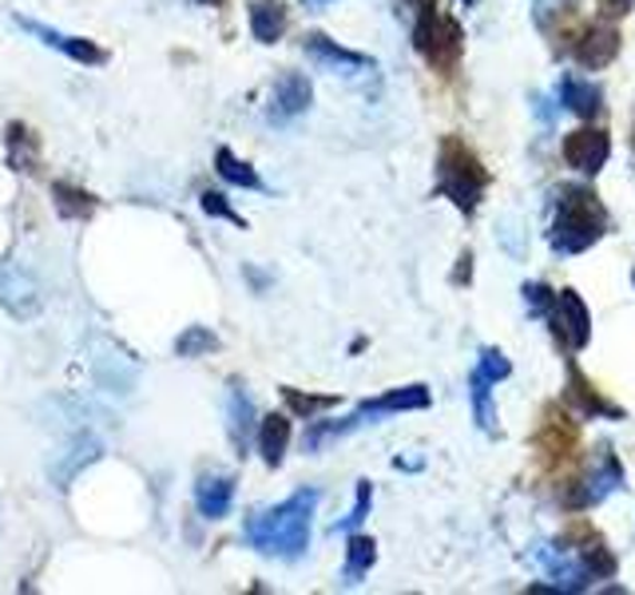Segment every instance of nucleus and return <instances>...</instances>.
Wrapping results in <instances>:
<instances>
[{
	"label": "nucleus",
	"instance_id": "nucleus-1",
	"mask_svg": "<svg viewBox=\"0 0 635 595\" xmlns=\"http://www.w3.org/2000/svg\"><path fill=\"white\" fill-rule=\"evenodd\" d=\"M318 492L314 489H303L295 492L290 501L275 504V509L266 512H255L247 520V544L255 552H266V556H278V560H298L306 556L310 548V524H314V509H318Z\"/></svg>",
	"mask_w": 635,
	"mask_h": 595
},
{
	"label": "nucleus",
	"instance_id": "nucleus-2",
	"mask_svg": "<svg viewBox=\"0 0 635 595\" xmlns=\"http://www.w3.org/2000/svg\"><path fill=\"white\" fill-rule=\"evenodd\" d=\"M612 230V215H607L604 198L584 183H564L556 191V218H552L549 246L560 258L584 255L600 238Z\"/></svg>",
	"mask_w": 635,
	"mask_h": 595
},
{
	"label": "nucleus",
	"instance_id": "nucleus-3",
	"mask_svg": "<svg viewBox=\"0 0 635 595\" xmlns=\"http://www.w3.org/2000/svg\"><path fill=\"white\" fill-rule=\"evenodd\" d=\"M489 183H493V175L481 163V155L461 135H445L437 147V195L449 198L461 215H477Z\"/></svg>",
	"mask_w": 635,
	"mask_h": 595
},
{
	"label": "nucleus",
	"instance_id": "nucleus-4",
	"mask_svg": "<svg viewBox=\"0 0 635 595\" xmlns=\"http://www.w3.org/2000/svg\"><path fill=\"white\" fill-rule=\"evenodd\" d=\"M413 48H418V57L426 60L433 72L453 76L461 57H465V29H461V20L449 17L437 0H421L418 20H413Z\"/></svg>",
	"mask_w": 635,
	"mask_h": 595
},
{
	"label": "nucleus",
	"instance_id": "nucleus-5",
	"mask_svg": "<svg viewBox=\"0 0 635 595\" xmlns=\"http://www.w3.org/2000/svg\"><path fill=\"white\" fill-rule=\"evenodd\" d=\"M627 484V473L624 464H619V456L612 453V444H600L596 456H592V464L584 469V473H576L569 484H564V496H560V504L569 512H588L596 509V504H604L612 492H619Z\"/></svg>",
	"mask_w": 635,
	"mask_h": 595
},
{
	"label": "nucleus",
	"instance_id": "nucleus-6",
	"mask_svg": "<svg viewBox=\"0 0 635 595\" xmlns=\"http://www.w3.org/2000/svg\"><path fill=\"white\" fill-rule=\"evenodd\" d=\"M536 456H541L544 469H569L572 461H576L580 453V425L572 421L564 409H560V401H552L549 409L541 413V429H536Z\"/></svg>",
	"mask_w": 635,
	"mask_h": 595
},
{
	"label": "nucleus",
	"instance_id": "nucleus-7",
	"mask_svg": "<svg viewBox=\"0 0 635 595\" xmlns=\"http://www.w3.org/2000/svg\"><path fill=\"white\" fill-rule=\"evenodd\" d=\"M560 548H569L572 556L580 560V564L588 567V576L592 579H612L619 572V560H616V552L607 548V540L600 536V529H592L588 520H572L569 529L560 532V540H556Z\"/></svg>",
	"mask_w": 635,
	"mask_h": 595
},
{
	"label": "nucleus",
	"instance_id": "nucleus-8",
	"mask_svg": "<svg viewBox=\"0 0 635 595\" xmlns=\"http://www.w3.org/2000/svg\"><path fill=\"white\" fill-rule=\"evenodd\" d=\"M544 318L552 326V338L569 353H580L592 341V314L576 290H556V302H552V310Z\"/></svg>",
	"mask_w": 635,
	"mask_h": 595
},
{
	"label": "nucleus",
	"instance_id": "nucleus-9",
	"mask_svg": "<svg viewBox=\"0 0 635 595\" xmlns=\"http://www.w3.org/2000/svg\"><path fill=\"white\" fill-rule=\"evenodd\" d=\"M564 366H569V381H564V406L576 409L580 417H588V421H624V409L616 406V401H607L604 393H600L596 386H592V378L584 373V369L576 366V358H564Z\"/></svg>",
	"mask_w": 635,
	"mask_h": 595
},
{
	"label": "nucleus",
	"instance_id": "nucleus-10",
	"mask_svg": "<svg viewBox=\"0 0 635 595\" xmlns=\"http://www.w3.org/2000/svg\"><path fill=\"white\" fill-rule=\"evenodd\" d=\"M560 155H564V163H569L572 171H580V175H600L604 163L612 160V140H607L604 127H580V132L564 135Z\"/></svg>",
	"mask_w": 635,
	"mask_h": 595
},
{
	"label": "nucleus",
	"instance_id": "nucleus-11",
	"mask_svg": "<svg viewBox=\"0 0 635 595\" xmlns=\"http://www.w3.org/2000/svg\"><path fill=\"white\" fill-rule=\"evenodd\" d=\"M616 57H619V32L612 20H596V24H588V29L572 40V60H576L584 72H600V68H607Z\"/></svg>",
	"mask_w": 635,
	"mask_h": 595
},
{
	"label": "nucleus",
	"instance_id": "nucleus-12",
	"mask_svg": "<svg viewBox=\"0 0 635 595\" xmlns=\"http://www.w3.org/2000/svg\"><path fill=\"white\" fill-rule=\"evenodd\" d=\"M303 52H306V57H310L318 68H326V72H338V76H358V72H373V60H370V57H361V52H350V48H341L338 40L322 37V32H306Z\"/></svg>",
	"mask_w": 635,
	"mask_h": 595
},
{
	"label": "nucleus",
	"instance_id": "nucleus-13",
	"mask_svg": "<svg viewBox=\"0 0 635 595\" xmlns=\"http://www.w3.org/2000/svg\"><path fill=\"white\" fill-rule=\"evenodd\" d=\"M314 100V88L303 72H283L270 88V104H266V120L270 123H290L295 115H303Z\"/></svg>",
	"mask_w": 635,
	"mask_h": 595
},
{
	"label": "nucleus",
	"instance_id": "nucleus-14",
	"mask_svg": "<svg viewBox=\"0 0 635 595\" xmlns=\"http://www.w3.org/2000/svg\"><path fill=\"white\" fill-rule=\"evenodd\" d=\"M17 24L29 37H37L40 44H48V48H57V52H64V57H72L76 64H84V68H100V64H107V52L100 44H92V40H84V37H64V32H57V29H48V24H37V20H29V17H17Z\"/></svg>",
	"mask_w": 635,
	"mask_h": 595
},
{
	"label": "nucleus",
	"instance_id": "nucleus-15",
	"mask_svg": "<svg viewBox=\"0 0 635 595\" xmlns=\"http://www.w3.org/2000/svg\"><path fill=\"white\" fill-rule=\"evenodd\" d=\"M556 100L564 112L580 115V120H596L604 112V92H600L592 80L576 76V72H564L556 84Z\"/></svg>",
	"mask_w": 635,
	"mask_h": 595
},
{
	"label": "nucleus",
	"instance_id": "nucleus-16",
	"mask_svg": "<svg viewBox=\"0 0 635 595\" xmlns=\"http://www.w3.org/2000/svg\"><path fill=\"white\" fill-rule=\"evenodd\" d=\"M536 560H541V567L549 572V579H552V587L556 592H584L588 587V567L580 564L576 556H572L569 548H541L536 552Z\"/></svg>",
	"mask_w": 635,
	"mask_h": 595
},
{
	"label": "nucleus",
	"instance_id": "nucleus-17",
	"mask_svg": "<svg viewBox=\"0 0 635 595\" xmlns=\"http://www.w3.org/2000/svg\"><path fill=\"white\" fill-rule=\"evenodd\" d=\"M0 302L9 306V314H17V318H32L40 310V290L24 270L4 266L0 270Z\"/></svg>",
	"mask_w": 635,
	"mask_h": 595
},
{
	"label": "nucleus",
	"instance_id": "nucleus-18",
	"mask_svg": "<svg viewBox=\"0 0 635 595\" xmlns=\"http://www.w3.org/2000/svg\"><path fill=\"white\" fill-rule=\"evenodd\" d=\"M286 24H290V12H286L283 0H255L250 4V32H255L258 44H278L286 37Z\"/></svg>",
	"mask_w": 635,
	"mask_h": 595
},
{
	"label": "nucleus",
	"instance_id": "nucleus-19",
	"mask_svg": "<svg viewBox=\"0 0 635 595\" xmlns=\"http://www.w3.org/2000/svg\"><path fill=\"white\" fill-rule=\"evenodd\" d=\"M231 501H235V481L231 476H203L199 484H195V504H199V512L207 520H223L231 512Z\"/></svg>",
	"mask_w": 635,
	"mask_h": 595
},
{
	"label": "nucleus",
	"instance_id": "nucleus-20",
	"mask_svg": "<svg viewBox=\"0 0 635 595\" xmlns=\"http://www.w3.org/2000/svg\"><path fill=\"white\" fill-rule=\"evenodd\" d=\"M286 449H290V417L286 413L263 417V421H258V453H263V461L270 464V469H278Z\"/></svg>",
	"mask_w": 635,
	"mask_h": 595
},
{
	"label": "nucleus",
	"instance_id": "nucleus-21",
	"mask_svg": "<svg viewBox=\"0 0 635 595\" xmlns=\"http://www.w3.org/2000/svg\"><path fill=\"white\" fill-rule=\"evenodd\" d=\"M493 381L484 378V373H469V397H473V417L477 425H481V433L489 437H501V417H496V406H493Z\"/></svg>",
	"mask_w": 635,
	"mask_h": 595
},
{
	"label": "nucleus",
	"instance_id": "nucleus-22",
	"mask_svg": "<svg viewBox=\"0 0 635 595\" xmlns=\"http://www.w3.org/2000/svg\"><path fill=\"white\" fill-rule=\"evenodd\" d=\"M255 401L247 397V389L243 386H231V441H235V449H247L250 433H255Z\"/></svg>",
	"mask_w": 635,
	"mask_h": 595
},
{
	"label": "nucleus",
	"instance_id": "nucleus-23",
	"mask_svg": "<svg viewBox=\"0 0 635 595\" xmlns=\"http://www.w3.org/2000/svg\"><path fill=\"white\" fill-rule=\"evenodd\" d=\"M215 171H218V179L231 183V187H243V191H258V187H263L258 171L250 167L247 160H238L231 147H218V152H215Z\"/></svg>",
	"mask_w": 635,
	"mask_h": 595
},
{
	"label": "nucleus",
	"instance_id": "nucleus-24",
	"mask_svg": "<svg viewBox=\"0 0 635 595\" xmlns=\"http://www.w3.org/2000/svg\"><path fill=\"white\" fill-rule=\"evenodd\" d=\"M373 560H378V544H373L370 536H350V548H346V584H361V576L373 567Z\"/></svg>",
	"mask_w": 635,
	"mask_h": 595
},
{
	"label": "nucleus",
	"instance_id": "nucleus-25",
	"mask_svg": "<svg viewBox=\"0 0 635 595\" xmlns=\"http://www.w3.org/2000/svg\"><path fill=\"white\" fill-rule=\"evenodd\" d=\"M52 198H57V211L64 218H88L95 211V198L88 191L72 187V183H57L52 187Z\"/></svg>",
	"mask_w": 635,
	"mask_h": 595
},
{
	"label": "nucleus",
	"instance_id": "nucleus-26",
	"mask_svg": "<svg viewBox=\"0 0 635 595\" xmlns=\"http://www.w3.org/2000/svg\"><path fill=\"white\" fill-rule=\"evenodd\" d=\"M283 401L295 409V417H303V421H314L318 413L338 406V397L334 393H303V389H283Z\"/></svg>",
	"mask_w": 635,
	"mask_h": 595
},
{
	"label": "nucleus",
	"instance_id": "nucleus-27",
	"mask_svg": "<svg viewBox=\"0 0 635 595\" xmlns=\"http://www.w3.org/2000/svg\"><path fill=\"white\" fill-rule=\"evenodd\" d=\"M218 346H223V341H218V334H211L207 326H187V330L180 334V341H175V353H180V358H207Z\"/></svg>",
	"mask_w": 635,
	"mask_h": 595
},
{
	"label": "nucleus",
	"instance_id": "nucleus-28",
	"mask_svg": "<svg viewBox=\"0 0 635 595\" xmlns=\"http://www.w3.org/2000/svg\"><path fill=\"white\" fill-rule=\"evenodd\" d=\"M524 310H529V318H544V314L552 310V302H556V290H552L549 283H524Z\"/></svg>",
	"mask_w": 635,
	"mask_h": 595
},
{
	"label": "nucleus",
	"instance_id": "nucleus-29",
	"mask_svg": "<svg viewBox=\"0 0 635 595\" xmlns=\"http://www.w3.org/2000/svg\"><path fill=\"white\" fill-rule=\"evenodd\" d=\"M473 369H477V373H484V378H489V381L496 386V381H504V378L512 373V361L504 358L501 350H493V346H484V350L477 353V366H473Z\"/></svg>",
	"mask_w": 635,
	"mask_h": 595
},
{
	"label": "nucleus",
	"instance_id": "nucleus-30",
	"mask_svg": "<svg viewBox=\"0 0 635 595\" xmlns=\"http://www.w3.org/2000/svg\"><path fill=\"white\" fill-rule=\"evenodd\" d=\"M199 203H203V211H207L211 218H227V223H235L238 230H247V218L238 215V211L231 207V203H227L223 195H218V191H207V195H203Z\"/></svg>",
	"mask_w": 635,
	"mask_h": 595
},
{
	"label": "nucleus",
	"instance_id": "nucleus-31",
	"mask_svg": "<svg viewBox=\"0 0 635 595\" xmlns=\"http://www.w3.org/2000/svg\"><path fill=\"white\" fill-rule=\"evenodd\" d=\"M370 501H373V489H370V481H358V501H354V509H350V516L341 520V524H334V532H354L366 520V512H370Z\"/></svg>",
	"mask_w": 635,
	"mask_h": 595
},
{
	"label": "nucleus",
	"instance_id": "nucleus-32",
	"mask_svg": "<svg viewBox=\"0 0 635 595\" xmlns=\"http://www.w3.org/2000/svg\"><path fill=\"white\" fill-rule=\"evenodd\" d=\"M9 147H17V155H12L17 171H29L24 163H29V155L37 152V140H32V135L24 132V127H20V123H12V127H9Z\"/></svg>",
	"mask_w": 635,
	"mask_h": 595
},
{
	"label": "nucleus",
	"instance_id": "nucleus-33",
	"mask_svg": "<svg viewBox=\"0 0 635 595\" xmlns=\"http://www.w3.org/2000/svg\"><path fill=\"white\" fill-rule=\"evenodd\" d=\"M596 9H600V17H604V20H619V17H627V12L635 9V0H596Z\"/></svg>",
	"mask_w": 635,
	"mask_h": 595
},
{
	"label": "nucleus",
	"instance_id": "nucleus-34",
	"mask_svg": "<svg viewBox=\"0 0 635 595\" xmlns=\"http://www.w3.org/2000/svg\"><path fill=\"white\" fill-rule=\"evenodd\" d=\"M457 263H461V266H457L453 283H469V275H473V255H469V250H465V255L457 258Z\"/></svg>",
	"mask_w": 635,
	"mask_h": 595
},
{
	"label": "nucleus",
	"instance_id": "nucleus-35",
	"mask_svg": "<svg viewBox=\"0 0 635 595\" xmlns=\"http://www.w3.org/2000/svg\"><path fill=\"white\" fill-rule=\"evenodd\" d=\"M306 4H310V9H322V4H330V0H306Z\"/></svg>",
	"mask_w": 635,
	"mask_h": 595
},
{
	"label": "nucleus",
	"instance_id": "nucleus-36",
	"mask_svg": "<svg viewBox=\"0 0 635 595\" xmlns=\"http://www.w3.org/2000/svg\"><path fill=\"white\" fill-rule=\"evenodd\" d=\"M632 152H635V123H632Z\"/></svg>",
	"mask_w": 635,
	"mask_h": 595
},
{
	"label": "nucleus",
	"instance_id": "nucleus-37",
	"mask_svg": "<svg viewBox=\"0 0 635 595\" xmlns=\"http://www.w3.org/2000/svg\"><path fill=\"white\" fill-rule=\"evenodd\" d=\"M632 286H635V270H632Z\"/></svg>",
	"mask_w": 635,
	"mask_h": 595
},
{
	"label": "nucleus",
	"instance_id": "nucleus-38",
	"mask_svg": "<svg viewBox=\"0 0 635 595\" xmlns=\"http://www.w3.org/2000/svg\"><path fill=\"white\" fill-rule=\"evenodd\" d=\"M465 4H477V0H465Z\"/></svg>",
	"mask_w": 635,
	"mask_h": 595
},
{
	"label": "nucleus",
	"instance_id": "nucleus-39",
	"mask_svg": "<svg viewBox=\"0 0 635 595\" xmlns=\"http://www.w3.org/2000/svg\"><path fill=\"white\" fill-rule=\"evenodd\" d=\"M215 4H218V0H215Z\"/></svg>",
	"mask_w": 635,
	"mask_h": 595
}]
</instances>
